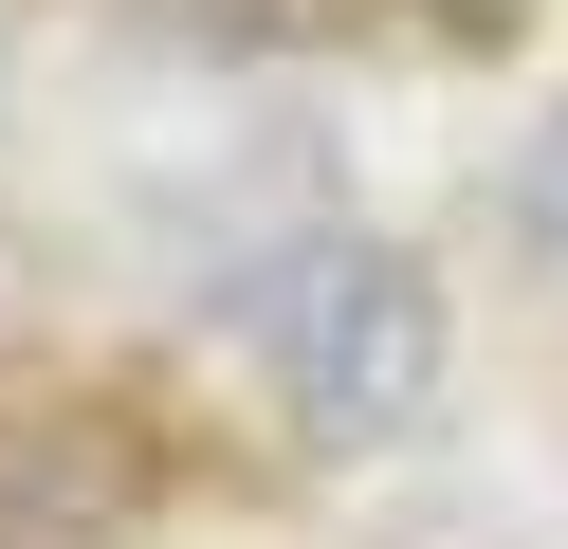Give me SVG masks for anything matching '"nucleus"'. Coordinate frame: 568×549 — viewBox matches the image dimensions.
I'll return each instance as SVG.
<instances>
[{"instance_id":"nucleus-3","label":"nucleus","mask_w":568,"mask_h":549,"mask_svg":"<svg viewBox=\"0 0 568 549\" xmlns=\"http://www.w3.org/2000/svg\"><path fill=\"white\" fill-rule=\"evenodd\" d=\"M514 238H531V256H568V110L514 146Z\"/></svg>"},{"instance_id":"nucleus-1","label":"nucleus","mask_w":568,"mask_h":549,"mask_svg":"<svg viewBox=\"0 0 568 549\" xmlns=\"http://www.w3.org/2000/svg\"><path fill=\"white\" fill-rule=\"evenodd\" d=\"M239 329H257V366H275V403H294L312 458H385V439H422V403H440V293H422V256H385V238L257 256Z\"/></svg>"},{"instance_id":"nucleus-2","label":"nucleus","mask_w":568,"mask_h":549,"mask_svg":"<svg viewBox=\"0 0 568 549\" xmlns=\"http://www.w3.org/2000/svg\"><path fill=\"white\" fill-rule=\"evenodd\" d=\"M111 531V458L55 421H0V549H92Z\"/></svg>"},{"instance_id":"nucleus-4","label":"nucleus","mask_w":568,"mask_h":549,"mask_svg":"<svg viewBox=\"0 0 568 549\" xmlns=\"http://www.w3.org/2000/svg\"><path fill=\"white\" fill-rule=\"evenodd\" d=\"M440 19H458V37H514V19H531V0H440Z\"/></svg>"}]
</instances>
